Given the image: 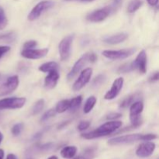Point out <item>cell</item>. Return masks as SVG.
<instances>
[{"mask_svg": "<svg viewBox=\"0 0 159 159\" xmlns=\"http://www.w3.org/2000/svg\"><path fill=\"white\" fill-rule=\"evenodd\" d=\"M121 126H122V122L121 121H108V122L102 124L100 127H99L96 130H93L91 132H88V133L82 134L81 136H82V138L87 140H92L95 139V138H102V137H105L113 134V132L118 130Z\"/></svg>", "mask_w": 159, "mask_h": 159, "instance_id": "obj_1", "label": "cell"}, {"mask_svg": "<svg viewBox=\"0 0 159 159\" xmlns=\"http://www.w3.org/2000/svg\"><path fill=\"white\" fill-rule=\"evenodd\" d=\"M136 51V48H126V49L118 50V51H110L106 50L102 52V54L107 58L110 60H123L130 57Z\"/></svg>", "mask_w": 159, "mask_h": 159, "instance_id": "obj_2", "label": "cell"}, {"mask_svg": "<svg viewBox=\"0 0 159 159\" xmlns=\"http://www.w3.org/2000/svg\"><path fill=\"white\" fill-rule=\"evenodd\" d=\"M142 137L143 134H128L115 137V138H110L107 141V144L111 146L133 144V143L137 142V141H142Z\"/></svg>", "mask_w": 159, "mask_h": 159, "instance_id": "obj_3", "label": "cell"}, {"mask_svg": "<svg viewBox=\"0 0 159 159\" xmlns=\"http://www.w3.org/2000/svg\"><path fill=\"white\" fill-rule=\"evenodd\" d=\"M26 98L11 97L0 99V110L20 109L26 103Z\"/></svg>", "mask_w": 159, "mask_h": 159, "instance_id": "obj_4", "label": "cell"}, {"mask_svg": "<svg viewBox=\"0 0 159 159\" xmlns=\"http://www.w3.org/2000/svg\"><path fill=\"white\" fill-rule=\"evenodd\" d=\"M113 12H114V9L111 6H106L102 9L90 12L89 14L87 15L86 20L92 23H99V22H102L106 20Z\"/></svg>", "mask_w": 159, "mask_h": 159, "instance_id": "obj_5", "label": "cell"}, {"mask_svg": "<svg viewBox=\"0 0 159 159\" xmlns=\"http://www.w3.org/2000/svg\"><path fill=\"white\" fill-rule=\"evenodd\" d=\"M144 110V104L141 101H135L130 106V120L131 124L134 125L138 128L141 125V121L140 114Z\"/></svg>", "mask_w": 159, "mask_h": 159, "instance_id": "obj_6", "label": "cell"}, {"mask_svg": "<svg viewBox=\"0 0 159 159\" xmlns=\"http://www.w3.org/2000/svg\"><path fill=\"white\" fill-rule=\"evenodd\" d=\"M73 40H74V35H68L64 37L59 43V55H60L61 60L63 61H67L69 58Z\"/></svg>", "mask_w": 159, "mask_h": 159, "instance_id": "obj_7", "label": "cell"}, {"mask_svg": "<svg viewBox=\"0 0 159 159\" xmlns=\"http://www.w3.org/2000/svg\"><path fill=\"white\" fill-rule=\"evenodd\" d=\"M54 6V2L51 1H42L37 3L32 9L28 15V20L30 21H34L37 20L45 11L48 10Z\"/></svg>", "mask_w": 159, "mask_h": 159, "instance_id": "obj_8", "label": "cell"}, {"mask_svg": "<svg viewBox=\"0 0 159 159\" xmlns=\"http://www.w3.org/2000/svg\"><path fill=\"white\" fill-rule=\"evenodd\" d=\"M20 80L18 75H12L8 78L6 82L0 85V97L6 96L15 91L18 87Z\"/></svg>", "mask_w": 159, "mask_h": 159, "instance_id": "obj_9", "label": "cell"}, {"mask_svg": "<svg viewBox=\"0 0 159 159\" xmlns=\"http://www.w3.org/2000/svg\"><path fill=\"white\" fill-rule=\"evenodd\" d=\"M93 75V69L91 68H87L82 70L80 75L73 85V90L75 92L79 91L85 86L89 82Z\"/></svg>", "mask_w": 159, "mask_h": 159, "instance_id": "obj_10", "label": "cell"}, {"mask_svg": "<svg viewBox=\"0 0 159 159\" xmlns=\"http://www.w3.org/2000/svg\"><path fill=\"white\" fill-rule=\"evenodd\" d=\"M156 144L152 141H144L138 145L136 150V155L139 158H144L150 157L155 152Z\"/></svg>", "mask_w": 159, "mask_h": 159, "instance_id": "obj_11", "label": "cell"}, {"mask_svg": "<svg viewBox=\"0 0 159 159\" xmlns=\"http://www.w3.org/2000/svg\"><path fill=\"white\" fill-rule=\"evenodd\" d=\"M89 62V53H86L84 55H82L77 61L75 63V65H73L72 68L71 69V71H69V73L67 75V79L68 80H71L72 79H74L75 77V75H77L79 72L82 70V68L85 67V65H87V63Z\"/></svg>", "mask_w": 159, "mask_h": 159, "instance_id": "obj_12", "label": "cell"}, {"mask_svg": "<svg viewBox=\"0 0 159 159\" xmlns=\"http://www.w3.org/2000/svg\"><path fill=\"white\" fill-rule=\"evenodd\" d=\"M49 49L48 48H43V49H24L21 51V56L24 58L35 59L43 58V57L48 54Z\"/></svg>", "mask_w": 159, "mask_h": 159, "instance_id": "obj_13", "label": "cell"}, {"mask_svg": "<svg viewBox=\"0 0 159 159\" xmlns=\"http://www.w3.org/2000/svg\"><path fill=\"white\" fill-rule=\"evenodd\" d=\"M124 80L122 77L117 78L116 79H115L113 85H112L111 89L104 96V99H107V100L114 99L119 95L120 90L122 89L123 86H124Z\"/></svg>", "mask_w": 159, "mask_h": 159, "instance_id": "obj_14", "label": "cell"}, {"mask_svg": "<svg viewBox=\"0 0 159 159\" xmlns=\"http://www.w3.org/2000/svg\"><path fill=\"white\" fill-rule=\"evenodd\" d=\"M134 68L138 69L141 74H144L147 71V54L145 51L142 50L137 56L136 59L132 62Z\"/></svg>", "mask_w": 159, "mask_h": 159, "instance_id": "obj_15", "label": "cell"}, {"mask_svg": "<svg viewBox=\"0 0 159 159\" xmlns=\"http://www.w3.org/2000/svg\"><path fill=\"white\" fill-rule=\"evenodd\" d=\"M60 78L58 71L57 70L48 72V75L44 79V87L47 89H52L57 85Z\"/></svg>", "mask_w": 159, "mask_h": 159, "instance_id": "obj_16", "label": "cell"}, {"mask_svg": "<svg viewBox=\"0 0 159 159\" xmlns=\"http://www.w3.org/2000/svg\"><path fill=\"white\" fill-rule=\"evenodd\" d=\"M128 37V34L126 33H119V34H114V35L106 37L103 38V41L108 44H118V43H123L125 41Z\"/></svg>", "mask_w": 159, "mask_h": 159, "instance_id": "obj_17", "label": "cell"}, {"mask_svg": "<svg viewBox=\"0 0 159 159\" xmlns=\"http://www.w3.org/2000/svg\"><path fill=\"white\" fill-rule=\"evenodd\" d=\"M78 148L75 146H65L61 150V156L65 159H72L77 154Z\"/></svg>", "mask_w": 159, "mask_h": 159, "instance_id": "obj_18", "label": "cell"}, {"mask_svg": "<svg viewBox=\"0 0 159 159\" xmlns=\"http://www.w3.org/2000/svg\"><path fill=\"white\" fill-rule=\"evenodd\" d=\"M140 98V94L139 93H135V94H131L130 96H127L126 98H124L122 100V102L120 104V109H127V107H130L133 102H134L135 101L138 99Z\"/></svg>", "mask_w": 159, "mask_h": 159, "instance_id": "obj_19", "label": "cell"}, {"mask_svg": "<svg viewBox=\"0 0 159 159\" xmlns=\"http://www.w3.org/2000/svg\"><path fill=\"white\" fill-rule=\"evenodd\" d=\"M58 64L55 61H49L46 62V63L43 64L39 67V71H42V72H50V71H55V70L58 69Z\"/></svg>", "mask_w": 159, "mask_h": 159, "instance_id": "obj_20", "label": "cell"}, {"mask_svg": "<svg viewBox=\"0 0 159 159\" xmlns=\"http://www.w3.org/2000/svg\"><path fill=\"white\" fill-rule=\"evenodd\" d=\"M96 102H97V99L95 96H89L88 99H86L85 102V106H84L83 111L85 113H89L93 110L94 108L95 105H96Z\"/></svg>", "mask_w": 159, "mask_h": 159, "instance_id": "obj_21", "label": "cell"}, {"mask_svg": "<svg viewBox=\"0 0 159 159\" xmlns=\"http://www.w3.org/2000/svg\"><path fill=\"white\" fill-rule=\"evenodd\" d=\"M69 105H70L69 99H63V100H61L60 102H57L54 110H55L56 113H65L66 110H68V109H69Z\"/></svg>", "mask_w": 159, "mask_h": 159, "instance_id": "obj_22", "label": "cell"}, {"mask_svg": "<svg viewBox=\"0 0 159 159\" xmlns=\"http://www.w3.org/2000/svg\"><path fill=\"white\" fill-rule=\"evenodd\" d=\"M82 102V96H78L76 97L73 98L70 100V105L69 109L71 112H75L80 107L81 104Z\"/></svg>", "mask_w": 159, "mask_h": 159, "instance_id": "obj_23", "label": "cell"}, {"mask_svg": "<svg viewBox=\"0 0 159 159\" xmlns=\"http://www.w3.org/2000/svg\"><path fill=\"white\" fill-rule=\"evenodd\" d=\"M96 155V149L89 148L83 152V154L79 156H75L72 159H93Z\"/></svg>", "mask_w": 159, "mask_h": 159, "instance_id": "obj_24", "label": "cell"}, {"mask_svg": "<svg viewBox=\"0 0 159 159\" xmlns=\"http://www.w3.org/2000/svg\"><path fill=\"white\" fill-rule=\"evenodd\" d=\"M142 4L143 2L141 0H132L127 6V12L129 13H134L142 6Z\"/></svg>", "mask_w": 159, "mask_h": 159, "instance_id": "obj_25", "label": "cell"}, {"mask_svg": "<svg viewBox=\"0 0 159 159\" xmlns=\"http://www.w3.org/2000/svg\"><path fill=\"white\" fill-rule=\"evenodd\" d=\"M45 102L44 99H40L39 100H37V102L34 103V105L33 106L32 108V114L33 115H37L38 113H40V112L43 110V107H44Z\"/></svg>", "mask_w": 159, "mask_h": 159, "instance_id": "obj_26", "label": "cell"}, {"mask_svg": "<svg viewBox=\"0 0 159 159\" xmlns=\"http://www.w3.org/2000/svg\"><path fill=\"white\" fill-rule=\"evenodd\" d=\"M106 80H107V76H106V75H97L93 79V82H92V86L93 88H98V87L101 86L106 82Z\"/></svg>", "mask_w": 159, "mask_h": 159, "instance_id": "obj_27", "label": "cell"}, {"mask_svg": "<svg viewBox=\"0 0 159 159\" xmlns=\"http://www.w3.org/2000/svg\"><path fill=\"white\" fill-rule=\"evenodd\" d=\"M15 39H16V34L15 33L13 32L6 33V34L0 35V41L11 43V42L14 41Z\"/></svg>", "mask_w": 159, "mask_h": 159, "instance_id": "obj_28", "label": "cell"}, {"mask_svg": "<svg viewBox=\"0 0 159 159\" xmlns=\"http://www.w3.org/2000/svg\"><path fill=\"white\" fill-rule=\"evenodd\" d=\"M8 24V20L5 11L2 8L0 7V30L4 29Z\"/></svg>", "mask_w": 159, "mask_h": 159, "instance_id": "obj_29", "label": "cell"}, {"mask_svg": "<svg viewBox=\"0 0 159 159\" xmlns=\"http://www.w3.org/2000/svg\"><path fill=\"white\" fill-rule=\"evenodd\" d=\"M56 114V111L54 109H50V110H47L43 114V116L40 118V121L41 122H44V121H47L48 120L51 119V118L54 117Z\"/></svg>", "mask_w": 159, "mask_h": 159, "instance_id": "obj_30", "label": "cell"}, {"mask_svg": "<svg viewBox=\"0 0 159 159\" xmlns=\"http://www.w3.org/2000/svg\"><path fill=\"white\" fill-rule=\"evenodd\" d=\"M133 70H134V68L133 64L131 62V63H127L121 65L119 68V69H118V71L120 73H127L133 71Z\"/></svg>", "mask_w": 159, "mask_h": 159, "instance_id": "obj_31", "label": "cell"}, {"mask_svg": "<svg viewBox=\"0 0 159 159\" xmlns=\"http://www.w3.org/2000/svg\"><path fill=\"white\" fill-rule=\"evenodd\" d=\"M23 128V124L22 123H19V124H15L13 127H12V134L14 136H19L21 133L22 130Z\"/></svg>", "mask_w": 159, "mask_h": 159, "instance_id": "obj_32", "label": "cell"}, {"mask_svg": "<svg viewBox=\"0 0 159 159\" xmlns=\"http://www.w3.org/2000/svg\"><path fill=\"white\" fill-rule=\"evenodd\" d=\"M90 126V122L88 120H84V121H81L80 123L78 125V129L80 131H84V130H87V129Z\"/></svg>", "mask_w": 159, "mask_h": 159, "instance_id": "obj_33", "label": "cell"}, {"mask_svg": "<svg viewBox=\"0 0 159 159\" xmlns=\"http://www.w3.org/2000/svg\"><path fill=\"white\" fill-rule=\"evenodd\" d=\"M37 45V42L36 40H28L25 42L23 44V48L24 49H33Z\"/></svg>", "mask_w": 159, "mask_h": 159, "instance_id": "obj_34", "label": "cell"}, {"mask_svg": "<svg viewBox=\"0 0 159 159\" xmlns=\"http://www.w3.org/2000/svg\"><path fill=\"white\" fill-rule=\"evenodd\" d=\"M122 116V114L120 113H110L106 116V119L110 120H115L120 118Z\"/></svg>", "mask_w": 159, "mask_h": 159, "instance_id": "obj_35", "label": "cell"}, {"mask_svg": "<svg viewBox=\"0 0 159 159\" xmlns=\"http://www.w3.org/2000/svg\"><path fill=\"white\" fill-rule=\"evenodd\" d=\"M157 138L156 134H143L142 141H150L152 140H155Z\"/></svg>", "mask_w": 159, "mask_h": 159, "instance_id": "obj_36", "label": "cell"}, {"mask_svg": "<svg viewBox=\"0 0 159 159\" xmlns=\"http://www.w3.org/2000/svg\"><path fill=\"white\" fill-rule=\"evenodd\" d=\"M10 51V47L9 46H0V58Z\"/></svg>", "mask_w": 159, "mask_h": 159, "instance_id": "obj_37", "label": "cell"}, {"mask_svg": "<svg viewBox=\"0 0 159 159\" xmlns=\"http://www.w3.org/2000/svg\"><path fill=\"white\" fill-rule=\"evenodd\" d=\"M89 62L91 63H94L97 61V56L95 53L93 52H89Z\"/></svg>", "mask_w": 159, "mask_h": 159, "instance_id": "obj_38", "label": "cell"}, {"mask_svg": "<svg viewBox=\"0 0 159 159\" xmlns=\"http://www.w3.org/2000/svg\"><path fill=\"white\" fill-rule=\"evenodd\" d=\"M122 3V0H113V4L111 5V6L113 7V9H114V11L117 9L118 7H120V6Z\"/></svg>", "mask_w": 159, "mask_h": 159, "instance_id": "obj_39", "label": "cell"}, {"mask_svg": "<svg viewBox=\"0 0 159 159\" xmlns=\"http://www.w3.org/2000/svg\"><path fill=\"white\" fill-rule=\"evenodd\" d=\"M158 80V71H156L155 73H154V74L152 75L150 78H149V81L152 82H157Z\"/></svg>", "mask_w": 159, "mask_h": 159, "instance_id": "obj_40", "label": "cell"}, {"mask_svg": "<svg viewBox=\"0 0 159 159\" xmlns=\"http://www.w3.org/2000/svg\"><path fill=\"white\" fill-rule=\"evenodd\" d=\"M147 1L149 3V5H151L152 6H156L158 2V0H147Z\"/></svg>", "mask_w": 159, "mask_h": 159, "instance_id": "obj_41", "label": "cell"}, {"mask_svg": "<svg viewBox=\"0 0 159 159\" xmlns=\"http://www.w3.org/2000/svg\"><path fill=\"white\" fill-rule=\"evenodd\" d=\"M6 159H18L14 154H8Z\"/></svg>", "mask_w": 159, "mask_h": 159, "instance_id": "obj_42", "label": "cell"}, {"mask_svg": "<svg viewBox=\"0 0 159 159\" xmlns=\"http://www.w3.org/2000/svg\"><path fill=\"white\" fill-rule=\"evenodd\" d=\"M5 157V152L2 149L0 148V159H4Z\"/></svg>", "mask_w": 159, "mask_h": 159, "instance_id": "obj_43", "label": "cell"}, {"mask_svg": "<svg viewBox=\"0 0 159 159\" xmlns=\"http://www.w3.org/2000/svg\"><path fill=\"white\" fill-rule=\"evenodd\" d=\"M2 140H3V134H2V132L0 131V144H1V143H2Z\"/></svg>", "mask_w": 159, "mask_h": 159, "instance_id": "obj_44", "label": "cell"}, {"mask_svg": "<svg viewBox=\"0 0 159 159\" xmlns=\"http://www.w3.org/2000/svg\"><path fill=\"white\" fill-rule=\"evenodd\" d=\"M47 159H58V158H57V156H55V155H53V156L49 157V158H47Z\"/></svg>", "mask_w": 159, "mask_h": 159, "instance_id": "obj_45", "label": "cell"}, {"mask_svg": "<svg viewBox=\"0 0 159 159\" xmlns=\"http://www.w3.org/2000/svg\"><path fill=\"white\" fill-rule=\"evenodd\" d=\"M82 2H92V1H94V0H82Z\"/></svg>", "mask_w": 159, "mask_h": 159, "instance_id": "obj_46", "label": "cell"}, {"mask_svg": "<svg viewBox=\"0 0 159 159\" xmlns=\"http://www.w3.org/2000/svg\"><path fill=\"white\" fill-rule=\"evenodd\" d=\"M66 1H71V0H66Z\"/></svg>", "mask_w": 159, "mask_h": 159, "instance_id": "obj_47", "label": "cell"}]
</instances>
